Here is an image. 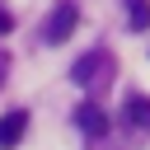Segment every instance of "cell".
<instances>
[{"instance_id":"obj_2","label":"cell","mask_w":150,"mask_h":150,"mask_svg":"<svg viewBox=\"0 0 150 150\" xmlns=\"http://www.w3.org/2000/svg\"><path fill=\"white\" fill-rule=\"evenodd\" d=\"M108 66H112V56H108V52H84V56L70 66V80H75V84H94Z\"/></svg>"},{"instance_id":"obj_4","label":"cell","mask_w":150,"mask_h":150,"mask_svg":"<svg viewBox=\"0 0 150 150\" xmlns=\"http://www.w3.org/2000/svg\"><path fill=\"white\" fill-rule=\"evenodd\" d=\"M75 122H80L84 136H103V131H108V117H103V108H94V103H80V108H75Z\"/></svg>"},{"instance_id":"obj_3","label":"cell","mask_w":150,"mask_h":150,"mask_svg":"<svg viewBox=\"0 0 150 150\" xmlns=\"http://www.w3.org/2000/svg\"><path fill=\"white\" fill-rule=\"evenodd\" d=\"M28 131V112H5L0 117V150H14Z\"/></svg>"},{"instance_id":"obj_6","label":"cell","mask_w":150,"mask_h":150,"mask_svg":"<svg viewBox=\"0 0 150 150\" xmlns=\"http://www.w3.org/2000/svg\"><path fill=\"white\" fill-rule=\"evenodd\" d=\"M127 23L136 33H145L150 28V0H127Z\"/></svg>"},{"instance_id":"obj_7","label":"cell","mask_w":150,"mask_h":150,"mask_svg":"<svg viewBox=\"0 0 150 150\" xmlns=\"http://www.w3.org/2000/svg\"><path fill=\"white\" fill-rule=\"evenodd\" d=\"M9 28H14V19H9L5 9H0V33H9Z\"/></svg>"},{"instance_id":"obj_5","label":"cell","mask_w":150,"mask_h":150,"mask_svg":"<svg viewBox=\"0 0 150 150\" xmlns=\"http://www.w3.org/2000/svg\"><path fill=\"white\" fill-rule=\"evenodd\" d=\"M127 122H131L136 131H150V98H145V94H131V98H127Z\"/></svg>"},{"instance_id":"obj_1","label":"cell","mask_w":150,"mask_h":150,"mask_svg":"<svg viewBox=\"0 0 150 150\" xmlns=\"http://www.w3.org/2000/svg\"><path fill=\"white\" fill-rule=\"evenodd\" d=\"M75 23H80V5H75V0H56V5H52V14H47L42 38L56 47V42H66V38L75 33Z\"/></svg>"}]
</instances>
